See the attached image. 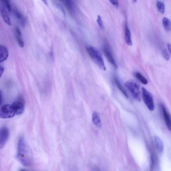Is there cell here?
<instances>
[{"label": "cell", "instance_id": "6da1fadb", "mask_svg": "<svg viewBox=\"0 0 171 171\" xmlns=\"http://www.w3.org/2000/svg\"><path fill=\"white\" fill-rule=\"evenodd\" d=\"M17 158L23 166H30L32 163V153L24 138H19L17 145Z\"/></svg>", "mask_w": 171, "mask_h": 171}, {"label": "cell", "instance_id": "7a4b0ae2", "mask_svg": "<svg viewBox=\"0 0 171 171\" xmlns=\"http://www.w3.org/2000/svg\"><path fill=\"white\" fill-rule=\"evenodd\" d=\"M89 56L92 58L93 61L96 64L99 68L103 71L106 70L103 59L98 50L91 46H89L87 48Z\"/></svg>", "mask_w": 171, "mask_h": 171}, {"label": "cell", "instance_id": "3957f363", "mask_svg": "<svg viewBox=\"0 0 171 171\" xmlns=\"http://www.w3.org/2000/svg\"><path fill=\"white\" fill-rule=\"evenodd\" d=\"M125 86L131 93L133 98L139 101L141 100V96L139 85L133 80H128L125 83Z\"/></svg>", "mask_w": 171, "mask_h": 171}, {"label": "cell", "instance_id": "277c9868", "mask_svg": "<svg viewBox=\"0 0 171 171\" xmlns=\"http://www.w3.org/2000/svg\"><path fill=\"white\" fill-rule=\"evenodd\" d=\"M15 114L11 105H5L0 108V118H11L13 117Z\"/></svg>", "mask_w": 171, "mask_h": 171}, {"label": "cell", "instance_id": "5b68a950", "mask_svg": "<svg viewBox=\"0 0 171 171\" xmlns=\"http://www.w3.org/2000/svg\"><path fill=\"white\" fill-rule=\"evenodd\" d=\"M144 102L149 110L153 111L154 109V104L152 95L144 88H142Z\"/></svg>", "mask_w": 171, "mask_h": 171}, {"label": "cell", "instance_id": "8992f818", "mask_svg": "<svg viewBox=\"0 0 171 171\" xmlns=\"http://www.w3.org/2000/svg\"><path fill=\"white\" fill-rule=\"evenodd\" d=\"M9 135V130L6 127H3L0 128V149L3 148L5 146L8 140Z\"/></svg>", "mask_w": 171, "mask_h": 171}, {"label": "cell", "instance_id": "52a82bcc", "mask_svg": "<svg viewBox=\"0 0 171 171\" xmlns=\"http://www.w3.org/2000/svg\"><path fill=\"white\" fill-rule=\"evenodd\" d=\"M15 114L17 115L22 114L25 110L24 100L22 97H20L16 101L11 105Z\"/></svg>", "mask_w": 171, "mask_h": 171}, {"label": "cell", "instance_id": "ba28073f", "mask_svg": "<svg viewBox=\"0 0 171 171\" xmlns=\"http://www.w3.org/2000/svg\"><path fill=\"white\" fill-rule=\"evenodd\" d=\"M103 52L104 55L108 61L109 62L110 64L113 65L116 69H117V66L115 62L114 59L113 57L111 52L108 48L106 46H104L103 48Z\"/></svg>", "mask_w": 171, "mask_h": 171}, {"label": "cell", "instance_id": "9c48e42d", "mask_svg": "<svg viewBox=\"0 0 171 171\" xmlns=\"http://www.w3.org/2000/svg\"><path fill=\"white\" fill-rule=\"evenodd\" d=\"M161 107L162 109L163 114H164V118L165 123L166 124L167 127L170 131H171V119L170 115L168 113L164 105L162 104Z\"/></svg>", "mask_w": 171, "mask_h": 171}, {"label": "cell", "instance_id": "30bf717a", "mask_svg": "<svg viewBox=\"0 0 171 171\" xmlns=\"http://www.w3.org/2000/svg\"><path fill=\"white\" fill-rule=\"evenodd\" d=\"M9 52L6 47L0 45V63L5 61L8 57Z\"/></svg>", "mask_w": 171, "mask_h": 171}, {"label": "cell", "instance_id": "8fae6325", "mask_svg": "<svg viewBox=\"0 0 171 171\" xmlns=\"http://www.w3.org/2000/svg\"><path fill=\"white\" fill-rule=\"evenodd\" d=\"M154 141L155 147L157 150L159 152H162L164 150V146L162 140L158 136H155L154 137Z\"/></svg>", "mask_w": 171, "mask_h": 171}, {"label": "cell", "instance_id": "7c38bea8", "mask_svg": "<svg viewBox=\"0 0 171 171\" xmlns=\"http://www.w3.org/2000/svg\"><path fill=\"white\" fill-rule=\"evenodd\" d=\"M125 42L128 45L131 46L133 43L131 40V31L127 25H126L125 29Z\"/></svg>", "mask_w": 171, "mask_h": 171}, {"label": "cell", "instance_id": "4fadbf2b", "mask_svg": "<svg viewBox=\"0 0 171 171\" xmlns=\"http://www.w3.org/2000/svg\"><path fill=\"white\" fill-rule=\"evenodd\" d=\"M15 36H16L17 41L18 42L19 46L21 47H24V42H23L22 38H21L22 34H21V33L20 29L18 27H16L15 29Z\"/></svg>", "mask_w": 171, "mask_h": 171}, {"label": "cell", "instance_id": "5bb4252c", "mask_svg": "<svg viewBox=\"0 0 171 171\" xmlns=\"http://www.w3.org/2000/svg\"><path fill=\"white\" fill-rule=\"evenodd\" d=\"M92 121L93 123L97 127L100 128L101 126V122L99 116L97 112H94L92 115Z\"/></svg>", "mask_w": 171, "mask_h": 171}, {"label": "cell", "instance_id": "9a60e30c", "mask_svg": "<svg viewBox=\"0 0 171 171\" xmlns=\"http://www.w3.org/2000/svg\"><path fill=\"white\" fill-rule=\"evenodd\" d=\"M1 13L4 21L7 25L11 26V21L5 7H2Z\"/></svg>", "mask_w": 171, "mask_h": 171}, {"label": "cell", "instance_id": "2e32d148", "mask_svg": "<svg viewBox=\"0 0 171 171\" xmlns=\"http://www.w3.org/2000/svg\"><path fill=\"white\" fill-rule=\"evenodd\" d=\"M14 13L15 17L20 21L21 26L23 27H24L25 25V21L23 15L17 9L15 10Z\"/></svg>", "mask_w": 171, "mask_h": 171}, {"label": "cell", "instance_id": "e0dca14e", "mask_svg": "<svg viewBox=\"0 0 171 171\" xmlns=\"http://www.w3.org/2000/svg\"><path fill=\"white\" fill-rule=\"evenodd\" d=\"M135 76L143 84L146 85L148 83V81L144 77L141 73L138 72H136L135 73Z\"/></svg>", "mask_w": 171, "mask_h": 171}, {"label": "cell", "instance_id": "ac0fdd59", "mask_svg": "<svg viewBox=\"0 0 171 171\" xmlns=\"http://www.w3.org/2000/svg\"><path fill=\"white\" fill-rule=\"evenodd\" d=\"M162 23L164 28L167 31H170L171 30V23L169 19L165 17L163 19Z\"/></svg>", "mask_w": 171, "mask_h": 171}, {"label": "cell", "instance_id": "d6986e66", "mask_svg": "<svg viewBox=\"0 0 171 171\" xmlns=\"http://www.w3.org/2000/svg\"><path fill=\"white\" fill-rule=\"evenodd\" d=\"M115 81L117 86V87L118 89H119V90L121 91L122 93H123L126 97L127 98H129V96H128L127 93H126L125 90L123 89V87H122V85L120 83L119 81H118V80L117 79L115 78Z\"/></svg>", "mask_w": 171, "mask_h": 171}, {"label": "cell", "instance_id": "ffe728a7", "mask_svg": "<svg viewBox=\"0 0 171 171\" xmlns=\"http://www.w3.org/2000/svg\"><path fill=\"white\" fill-rule=\"evenodd\" d=\"M156 5L159 12L162 13H164L165 11V7L164 3L162 2L158 1L156 3Z\"/></svg>", "mask_w": 171, "mask_h": 171}, {"label": "cell", "instance_id": "44dd1931", "mask_svg": "<svg viewBox=\"0 0 171 171\" xmlns=\"http://www.w3.org/2000/svg\"><path fill=\"white\" fill-rule=\"evenodd\" d=\"M1 1L6 6L8 10L9 11H11V8L9 0H1Z\"/></svg>", "mask_w": 171, "mask_h": 171}, {"label": "cell", "instance_id": "7402d4cb", "mask_svg": "<svg viewBox=\"0 0 171 171\" xmlns=\"http://www.w3.org/2000/svg\"><path fill=\"white\" fill-rule=\"evenodd\" d=\"M97 22L98 26L101 29L103 28V25L102 22L101 17L99 15H98L97 19Z\"/></svg>", "mask_w": 171, "mask_h": 171}, {"label": "cell", "instance_id": "603a6c76", "mask_svg": "<svg viewBox=\"0 0 171 171\" xmlns=\"http://www.w3.org/2000/svg\"><path fill=\"white\" fill-rule=\"evenodd\" d=\"M162 53L163 57L165 60L167 61H168L170 60V56H169L168 52L167 51V50L165 49L163 50Z\"/></svg>", "mask_w": 171, "mask_h": 171}, {"label": "cell", "instance_id": "cb8c5ba5", "mask_svg": "<svg viewBox=\"0 0 171 171\" xmlns=\"http://www.w3.org/2000/svg\"><path fill=\"white\" fill-rule=\"evenodd\" d=\"M155 157L153 154H151V168L153 169L154 168L155 166Z\"/></svg>", "mask_w": 171, "mask_h": 171}, {"label": "cell", "instance_id": "d4e9b609", "mask_svg": "<svg viewBox=\"0 0 171 171\" xmlns=\"http://www.w3.org/2000/svg\"><path fill=\"white\" fill-rule=\"evenodd\" d=\"M110 2L116 8L119 7V3H118V0H110Z\"/></svg>", "mask_w": 171, "mask_h": 171}, {"label": "cell", "instance_id": "484cf974", "mask_svg": "<svg viewBox=\"0 0 171 171\" xmlns=\"http://www.w3.org/2000/svg\"><path fill=\"white\" fill-rule=\"evenodd\" d=\"M4 71V68L2 66H0V78L2 76Z\"/></svg>", "mask_w": 171, "mask_h": 171}, {"label": "cell", "instance_id": "4316f807", "mask_svg": "<svg viewBox=\"0 0 171 171\" xmlns=\"http://www.w3.org/2000/svg\"><path fill=\"white\" fill-rule=\"evenodd\" d=\"M167 46H168V48L169 51V52H170V53L171 52V46L170 44H168V45H167Z\"/></svg>", "mask_w": 171, "mask_h": 171}, {"label": "cell", "instance_id": "83f0119b", "mask_svg": "<svg viewBox=\"0 0 171 171\" xmlns=\"http://www.w3.org/2000/svg\"><path fill=\"white\" fill-rule=\"evenodd\" d=\"M2 101V92L1 90H0V105L1 104Z\"/></svg>", "mask_w": 171, "mask_h": 171}, {"label": "cell", "instance_id": "f1b7e54d", "mask_svg": "<svg viewBox=\"0 0 171 171\" xmlns=\"http://www.w3.org/2000/svg\"><path fill=\"white\" fill-rule=\"evenodd\" d=\"M42 1L46 5H47V2L46 0H42Z\"/></svg>", "mask_w": 171, "mask_h": 171}, {"label": "cell", "instance_id": "f546056e", "mask_svg": "<svg viewBox=\"0 0 171 171\" xmlns=\"http://www.w3.org/2000/svg\"><path fill=\"white\" fill-rule=\"evenodd\" d=\"M137 0H133V2L134 3H136V2H137Z\"/></svg>", "mask_w": 171, "mask_h": 171}]
</instances>
